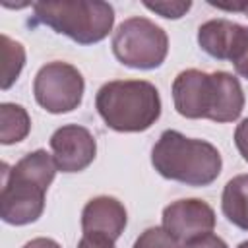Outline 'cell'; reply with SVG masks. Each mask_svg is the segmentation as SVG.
Segmentation results:
<instances>
[{
  "label": "cell",
  "instance_id": "obj_1",
  "mask_svg": "<svg viewBox=\"0 0 248 248\" xmlns=\"http://www.w3.org/2000/svg\"><path fill=\"white\" fill-rule=\"evenodd\" d=\"M174 108L184 118H207L219 124L234 122L244 108V91L229 72H180L172 81Z\"/></svg>",
  "mask_w": 248,
  "mask_h": 248
},
{
  "label": "cell",
  "instance_id": "obj_2",
  "mask_svg": "<svg viewBox=\"0 0 248 248\" xmlns=\"http://www.w3.org/2000/svg\"><path fill=\"white\" fill-rule=\"evenodd\" d=\"M54 157L35 149L14 167L4 165L0 190V217L8 225L35 223L45 211V194L56 176Z\"/></svg>",
  "mask_w": 248,
  "mask_h": 248
},
{
  "label": "cell",
  "instance_id": "obj_3",
  "mask_svg": "<svg viewBox=\"0 0 248 248\" xmlns=\"http://www.w3.org/2000/svg\"><path fill=\"white\" fill-rule=\"evenodd\" d=\"M151 165L163 178L186 186H209L221 174L223 159L213 143L165 130L151 149Z\"/></svg>",
  "mask_w": 248,
  "mask_h": 248
},
{
  "label": "cell",
  "instance_id": "obj_4",
  "mask_svg": "<svg viewBox=\"0 0 248 248\" xmlns=\"http://www.w3.org/2000/svg\"><path fill=\"white\" fill-rule=\"evenodd\" d=\"M95 108L114 132H145L161 116V95L145 79H112L97 91Z\"/></svg>",
  "mask_w": 248,
  "mask_h": 248
},
{
  "label": "cell",
  "instance_id": "obj_5",
  "mask_svg": "<svg viewBox=\"0 0 248 248\" xmlns=\"http://www.w3.org/2000/svg\"><path fill=\"white\" fill-rule=\"evenodd\" d=\"M33 21L70 37L78 45H95L112 31L114 10L103 0L35 2Z\"/></svg>",
  "mask_w": 248,
  "mask_h": 248
},
{
  "label": "cell",
  "instance_id": "obj_6",
  "mask_svg": "<svg viewBox=\"0 0 248 248\" xmlns=\"http://www.w3.org/2000/svg\"><path fill=\"white\" fill-rule=\"evenodd\" d=\"M116 60L134 70H155L169 54V37L155 21L134 16L124 19L112 35Z\"/></svg>",
  "mask_w": 248,
  "mask_h": 248
},
{
  "label": "cell",
  "instance_id": "obj_7",
  "mask_svg": "<svg viewBox=\"0 0 248 248\" xmlns=\"http://www.w3.org/2000/svg\"><path fill=\"white\" fill-rule=\"evenodd\" d=\"M85 81L81 72L68 62H46L33 79L35 101L50 114L72 112L81 105Z\"/></svg>",
  "mask_w": 248,
  "mask_h": 248
},
{
  "label": "cell",
  "instance_id": "obj_8",
  "mask_svg": "<svg viewBox=\"0 0 248 248\" xmlns=\"http://www.w3.org/2000/svg\"><path fill=\"white\" fill-rule=\"evenodd\" d=\"M50 149L58 170L79 172L93 163L97 155V141L85 126L66 124L50 136Z\"/></svg>",
  "mask_w": 248,
  "mask_h": 248
},
{
  "label": "cell",
  "instance_id": "obj_9",
  "mask_svg": "<svg viewBox=\"0 0 248 248\" xmlns=\"http://www.w3.org/2000/svg\"><path fill=\"white\" fill-rule=\"evenodd\" d=\"M163 227L180 244H186L196 236L213 232L215 211L207 202L198 198L176 200L163 209Z\"/></svg>",
  "mask_w": 248,
  "mask_h": 248
},
{
  "label": "cell",
  "instance_id": "obj_10",
  "mask_svg": "<svg viewBox=\"0 0 248 248\" xmlns=\"http://www.w3.org/2000/svg\"><path fill=\"white\" fill-rule=\"evenodd\" d=\"M198 45L209 56L234 64L248 46V27L225 17L209 19L198 29Z\"/></svg>",
  "mask_w": 248,
  "mask_h": 248
},
{
  "label": "cell",
  "instance_id": "obj_11",
  "mask_svg": "<svg viewBox=\"0 0 248 248\" xmlns=\"http://www.w3.org/2000/svg\"><path fill=\"white\" fill-rule=\"evenodd\" d=\"M126 223V207L112 196L91 198L81 211V231L87 236H103L114 242L124 232Z\"/></svg>",
  "mask_w": 248,
  "mask_h": 248
},
{
  "label": "cell",
  "instance_id": "obj_12",
  "mask_svg": "<svg viewBox=\"0 0 248 248\" xmlns=\"http://www.w3.org/2000/svg\"><path fill=\"white\" fill-rule=\"evenodd\" d=\"M221 209L229 223L248 231V174H236L225 184Z\"/></svg>",
  "mask_w": 248,
  "mask_h": 248
},
{
  "label": "cell",
  "instance_id": "obj_13",
  "mask_svg": "<svg viewBox=\"0 0 248 248\" xmlns=\"http://www.w3.org/2000/svg\"><path fill=\"white\" fill-rule=\"evenodd\" d=\"M31 132V118L21 105L2 103L0 105V141L12 145L27 138Z\"/></svg>",
  "mask_w": 248,
  "mask_h": 248
},
{
  "label": "cell",
  "instance_id": "obj_14",
  "mask_svg": "<svg viewBox=\"0 0 248 248\" xmlns=\"http://www.w3.org/2000/svg\"><path fill=\"white\" fill-rule=\"evenodd\" d=\"M2 89H10L12 83L19 78L23 66H25V48L21 43L10 39L8 35H2Z\"/></svg>",
  "mask_w": 248,
  "mask_h": 248
},
{
  "label": "cell",
  "instance_id": "obj_15",
  "mask_svg": "<svg viewBox=\"0 0 248 248\" xmlns=\"http://www.w3.org/2000/svg\"><path fill=\"white\" fill-rule=\"evenodd\" d=\"M132 248H182V244L165 227H149L136 238Z\"/></svg>",
  "mask_w": 248,
  "mask_h": 248
},
{
  "label": "cell",
  "instance_id": "obj_16",
  "mask_svg": "<svg viewBox=\"0 0 248 248\" xmlns=\"http://www.w3.org/2000/svg\"><path fill=\"white\" fill-rule=\"evenodd\" d=\"M143 6L155 14H159L161 17H167V19H178L182 17L190 8H192V2L190 0H163V2H143Z\"/></svg>",
  "mask_w": 248,
  "mask_h": 248
},
{
  "label": "cell",
  "instance_id": "obj_17",
  "mask_svg": "<svg viewBox=\"0 0 248 248\" xmlns=\"http://www.w3.org/2000/svg\"><path fill=\"white\" fill-rule=\"evenodd\" d=\"M182 248H229V246L221 236H217L213 232H205L202 236L188 240L186 244H182Z\"/></svg>",
  "mask_w": 248,
  "mask_h": 248
},
{
  "label": "cell",
  "instance_id": "obj_18",
  "mask_svg": "<svg viewBox=\"0 0 248 248\" xmlns=\"http://www.w3.org/2000/svg\"><path fill=\"white\" fill-rule=\"evenodd\" d=\"M234 145L242 159L248 163V118H244L234 130Z\"/></svg>",
  "mask_w": 248,
  "mask_h": 248
},
{
  "label": "cell",
  "instance_id": "obj_19",
  "mask_svg": "<svg viewBox=\"0 0 248 248\" xmlns=\"http://www.w3.org/2000/svg\"><path fill=\"white\" fill-rule=\"evenodd\" d=\"M78 248H114V242L103 236H87L83 234L78 242Z\"/></svg>",
  "mask_w": 248,
  "mask_h": 248
},
{
  "label": "cell",
  "instance_id": "obj_20",
  "mask_svg": "<svg viewBox=\"0 0 248 248\" xmlns=\"http://www.w3.org/2000/svg\"><path fill=\"white\" fill-rule=\"evenodd\" d=\"M23 248H62L56 240H52V238H46V236H39V238H33V240H29Z\"/></svg>",
  "mask_w": 248,
  "mask_h": 248
},
{
  "label": "cell",
  "instance_id": "obj_21",
  "mask_svg": "<svg viewBox=\"0 0 248 248\" xmlns=\"http://www.w3.org/2000/svg\"><path fill=\"white\" fill-rule=\"evenodd\" d=\"M234 70H236L238 76H242L244 79H248V46H246V50L242 52V56L234 62Z\"/></svg>",
  "mask_w": 248,
  "mask_h": 248
},
{
  "label": "cell",
  "instance_id": "obj_22",
  "mask_svg": "<svg viewBox=\"0 0 248 248\" xmlns=\"http://www.w3.org/2000/svg\"><path fill=\"white\" fill-rule=\"evenodd\" d=\"M236 248H248V240H244V242H240Z\"/></svg>",
  "mask_w": 248,
  "mask_h": 248
},
{
  "label": "cell",
  "instance_id": "obj_23",
  "mask_svg": "<svg viewBox=\"0 0 248 248\" xmlns=\"http://www.w3.org/2000/svg\"><path fill=\"white\" fill-rule=\"evenodd\" d=\"M244 16H246V17H248V6H246V10H244Z\"/></svg>",
  "mask_w": 248,
  "mask_h": 248
}]
</instances>
